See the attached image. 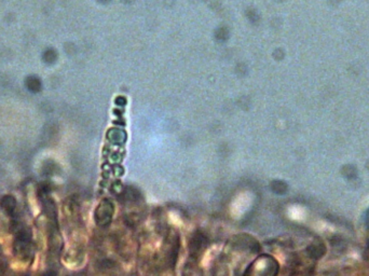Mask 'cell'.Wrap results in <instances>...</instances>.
Segmentation results:
<instances>
[{
    "label": "cell",
    "instance_id": "2",
    "mask_svg": "<svg viewBox=\"0 0 369 276\" xmlns=\"http://www.w3.org/2000/svg\"><path fill=\"white\" fill-rule=\"evenodd\" d=\"M0 206H2L3 210L7 215L14 216L17 207L16 200L11 196H6L0 201Z\"/></svg>",
    "mask_w": 369,
    "mask_h": 276
},
{
    "label": "cell",
    "instance_id": "1",
    "mask_svg": "<svg viewBox=\"0 0 369 276\" xmlns=\"http://www.w3.org/2000/svg\"><path fill=\"white\" fill-rule=\"evenodd\" d=\"M32 235L26 230L17 232L15 237V252L22 258H27L32 254Z\"/></svg>",
    "mask_w": 369,
    "mask_h": 276
}]
</instances>
